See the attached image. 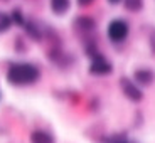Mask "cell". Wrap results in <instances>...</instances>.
<instances>
[{
	"label": "cell",
	"mask_w": 155,
	"mask_h": 143,
	"mask_svg": "<svg viewBox=\"0 0 155 143\" xmlns=\"http://www.w3.org/2000/svg\"><path fill=\"white\" fill-rule=\"evenodd\" d=\"M41 71L31 62H15L7 69V81L12 86H29L37 83Z\"/></svg>",
	"instance_id": "6da1fadb"
},
{
	"label": "cell",
	"mask_w": 155,
	"mask_h": 143,
	"mask_svg": "<svg viewBox=\"0 0 155 143\" xmlns=\"http://www.w3.org/2000/svg\"><path fill=\"white\" fill-rule=\"evenodd\" d=\"M128 32H130V25L123 19H115L108 24V37L111 42H123L128 37Z\"/></svg>",
	"instance_id": "7a4b0ae2"
},
{
	"label": "cell",
	"mask_w": 155,
	"mask_h": 143,
	"mask_svg": "<svg viewBox=\"0 0 155 143\" xmlns=\"http://www.w3.org/2000/svg\"><path fill=\"white\" fill-rule=\"evenodd\" d=\"M120 88H121V93H123L130 101H133V103H140L142 98H143L142 89H140L138 84H137L133 79H130V77H121L120 79Z\"/></svg>",
	"instance_id": "3957f363"
},
{
	"label": "cell",
	"mask_w": 155,
	"mask_h": 143,
	"mask_svg": "<svg viewBox=\"0 0 155 143\" xmlns=\"http://www.w3.org/2000/svg\"><path fill=\"white\" fill-rule=\"evenodd\" d=\"M111 71H113L111 62H110L103 54L94 57L93 61H91V66H89V73L94 74V76H106V74H110Z\"/></svg>",
	"instance_id": "277c9868"
},
{
	"label": "cell",
	"mask_w": 155,
	"mask_h": 143,
	"mask_svg": "<svg viewBox=\"0 0 155 143\" xmlns=\"http://www.w3.org/2000/svg\"><path fill=\"white\" fill-rule=\"evenodd\" d=\"M133 79H135V83L140 86H150L152 83L155 81V73L152 69L142 67V69H137L135 73H133Z\"/></svg>",
	"instance_id": "5b68a950"
},
{
	"label": "cell",
	"mask_w": 155,
	"mask_h": 143,
	"mask_svg": "<svg viewBox=\"0 0 155 143\" xmlns=\"http://www.w3.org/2000/svg\"><path fill=\"white\" fill-rule=\"evenodd\" d=\"M74 29L83 32V34H89L96 29V22H94V19H91L88 15H81L74 20Z\"/></svg>",
	"instance_id": "8992f818"
},
{
	"label": "cell",
	"mask_w": 155,
	"mask_h": 143,
	"mask_svg": "<svg viewBox=\"0 0 155 143\" xmlns=\"http://www.w3.org/2000/svg\"><path fill=\"white\" fill-rule=\"evenodd\" d=\"M31 143H54V136L49 132L35 130V132L31 133Z\"/></svg>",
	"instance_id": "52a82bcc"
},
{
	"label": "cell",
	"mask_w": 155,
	"mask_h": 143,
	"mask_svg": "<svg viewBox=\"0 0 155 143\" xmlns=\"http://www.w3.org/2000/svg\"><path fill=\"white\" fill-rule=\"evenodd\" d=\"M71 2L69 0H51V10L54 12L56 15H64L69 10Z\"/></svg>",
	"instance_id": "ba28073f"
},
{
	"label": "cell",
	"mask_w": 155,
	"mask_h": 143,
	"mask_svg": "<svg viewBox=\"0 0 155 143\" xmlns=\"http://www.w3.org/2000/svg\"><path fill=\"white\" fill-rule=\"evenodd\" d=\"M10 19H12V24H14V25H19V27H24V25H25V22H27V20L24 19V15H22V10H20L19 7L12 10V14H10Z\"/></svg>",
	"instance_id": "9c48e42d"
},
{
	"label": "cell",
	"mask_w": 155,
	"mask_h": 143,
	"mask_svg": "<svg viewBox=\"0 0 155 143\" xmlns=\"http://www.w3.org/2000/svg\"><path fill=\"white\" fill-rule=\"evenodd\" d=\"M12 25H14V24H12L10 15L5 14V12H0V34H5Z\"/></svg>",
	"instance_id": "30bf717a"
},
{
	"label": "cell",
	"mask_w": 155,
	"mask_h": 143,
	"mask_svg": "<svg viewBox=\"0 0 155 143\" xmlns=\"http://www.w3.org/2000/svg\"><path fill=\"white\" fill-rule=\"evenodd\" d=\"M123 5L130 12H140L143 8V0H123Z\"/></svg>",
	"instance_id": "8fae6325"
},
{
	"label": "cell",
	"mask_w": 155,
	"mask_h": 143,
	"mask_svg": "<svg viewBox=\"0 0 155 143\" xmlns=\"http://www.w3.org/2000/svg\"><path fill=\"white\" fill-rule=\"evenodd\" d=\"M108 143H132V141H128L125 135H116V136H113Z\"/></svg>",
	"instance_id": "7c38bea8"
},
{
	"label": "cell",
	"mask_w": 155,
	"mask_h": 143,
	"mask_svg": "<svg viewBox=\"0 0 155 143\" xmlns=\"http://www.w3.org/2000/svg\"><path fill=\"white\" fill-rule=\"evenodd\" d=\"M94 0H78V5H81V7H88V5H91Z\"/></svg>",
	"instance_id": "4fadbf2b"
},
{
	"label": "cell",
	"mask_w": 155,
	"mask_h": 143,
	"mask_svg": "<svg viewBox=\"0 0 155 143\" xmlns=\"http://www.w3.org/2000/svg\"><path fill=\"white\" fill-rule=\"evenodd\" d=\"M121 0H108V4H111V5H116V4H120Z\"/></svg>",
	"instance_id": "5bb4252c"
}]
</instances>
